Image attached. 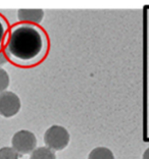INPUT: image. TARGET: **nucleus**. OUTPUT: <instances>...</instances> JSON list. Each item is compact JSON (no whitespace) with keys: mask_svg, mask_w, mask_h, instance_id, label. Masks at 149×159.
I'll use <instances>...</instances> for the list:
<instances>
[{"mask_svg":"<svg viewBox=\"0 0 149 159\" xmlns=\"http://www.w3.org/2000/svg\"><path fill=\"white\" fill-rule=\"evenodd\" d=\"M30 159H56L55 153L48 147L36 148L31 152Z\"/></svg>","mask_w":149,"mask_h":159,"instance_id":"obj_6","label":"nucleus"},{"mask_svg":"<svg viewBox=\"0 0 149 159\" xmlns=\"http://www.w3.org/2000/svg\"><path fill=\"white\" fill-rule=\"evenodd\" d=\"M9 86V75L5 70L0 66V92H3Z\"/></svg>","mask_w":149,"mask_h":159,"instance_id":"obj_10","label":"nucleus"},{"mask_svg":"<svg viewBox=\"0 0 149 159\" xmlns=\"http://www.w3.org/2000/svg\"><path fill=\"white\" fill-rule=\"evenodd\" d=\"M142 159H149V148H147V149L144 151Z\"/></svg>","mask_w":149,"mask_h":159,"instance_id":"obj_12","label":"nucleus"},{"mask_svg":"<svg viewBox=\"0 0 149 159\" xmlns=\"http://www.w3.org/2000/svg\"><path fill=\"white\" fill-rule=\"evenodd\" d=\"M44 11L42 9H19L17 20L20 23L39 25L43 20Z\"/></svg>","mask_w":149,"mask_h":159,"instance_id":"obj_5","label":"nucleus"},{"mask_svg":"<svg viewBox=\"0 0 149 159\" xmlns=\"http://www.w3.org/2000/svg\"><path fill=\"white\" fill-rule=\"evenodd\" d=\"M21 155L12 147H4L0 149V159H20Z\"/></svg>","mask_w":149,"mask_h":159,"instance_id":"obj_8","label":"nucleus"},{"mask_svg":"<svg viewBox=\"0 0 149 159\" xmlns=\"http://www.w3.org/2000/svg\"><path fill=\"white\" fill-rule=\"evenodd\" d=\"M2 50L7 59L16 66H33L46 57L48 38L38 25L20 23L7 32Z\"/></svg>","mask_w":149,"mask_h":159,"instance_id":"obj_1","label":"nucleus"},{"mask_svg":"<svg viewBox=\"0 0 149 159\" xmlns=\"http://www.w3.org/2000/svg\"><path fill=\"white\" fill-rule=\"evenodd\" d=\"M88 159H114V155L106 147H97L89 153Z\"/></svg>","mask_w":149,"mask_h":159,"instance_id":"obj_7","label":"nucleus"},{"mask_svg":"<svg viewBox=\"0 0 149 159\" xmlns=\"http://www.w3.org/2000/svg\"><path fill=\"white\" fill-rule=\"evenodd\" d=\"M12 144L20 154H30L37 147V139L32 132L21 129L13 135Z\"/></svg>","mask_w":149,"mask_h":159,"instance_id":"obj_3","label":"nucleus"},{"mask_svg":"<svg viewBox=\"0 0 149 159\" xmlns=\"http://www.w3.org/2000/svg\"><path fill=\"white\" fill-rule=\"evenodd\" d=\"M20 97L10 91L0 92V115L4 117H12L21 110Z\"/></svg>","mask_w":149,"mask_h":159,"instance_id":"obj_4","label":"nucleus"},{"mask_svg":"<svg viewBox=\"0 0 149 159\" xmlns=\"http://www.w3.org/2000/svg\"><path fill=\"white\" fill-rule=\"evenodd\" d=\"M7 32H8V24H7L4 17L0 14V50L3 49Z\"/></svg>","mask_w":149,"mask_h":159,"instance_id":"obj_9","label":"nucleus"},{"mask_svg":"<svg viewBox=\"0 0 149 159\" xmlns=\"http://www.w3.org/2000/svg\"><path fill=\"white\" fill-rule=\"evenodd\" d=\"M7 61H8V59H7L5 53L3 52V50H0V66H4Z\"/></svg>","mask_w":149,"mask_h":159,"instance_id":"obj_11","label":"nucleus"},{"mask_svg":"<svg viewBox=\"0 0 149 159\" xmlns=\"http://www.w3.org/2000/svg\"><path fill=\"white\" fill-rule=\"evenodd\" d=\"M44 142L46 147L51 150L61 151L67 148L70 143V134L63 126L52 125L45 132Z\"/></svg>","mask_w":149,"mask_h":159,"instance_id":"obj_2","label":"nucleus"}]
</instances>
